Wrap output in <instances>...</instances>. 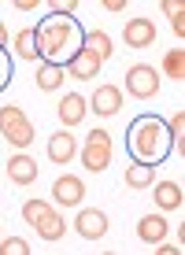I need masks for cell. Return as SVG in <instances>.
<instances>
[{"label":"cell","mask_w":185,"mask_h":255,"mask_svg":"<svg viewBox=\"0 0 185 255\" xmlns=\"http://www.w3.org/2000/svg\"><path fill=\"white\" fill-rule=\"evenodd\" d=\"M33 41H37L41 63L67 67L85 48V30L78 26L74 15H45L37 22V30H33Z\"/></svg>","instance_id":"6da1fadb"},{"label":"cell","mask_w":185,"mask_h":255,"mask_svg":"<svg viewBox=\"0 0 185 255\" xmlns=\"http://www.w3.org/2000/svg\"><path fill=\"white\" fill-rule=\"evenodd\" d=\"M174 148V137L167 129V122L160 115H137L126 129V152L134 155V163L145 166H160Z\"/></svg>","instance_id":"7a4b0ae2"},{"label":"cell","mask_w":185,"mask_h":255,"mask_svg":"<svg viewBox=\"0 0 185 255\" xmlns=\"http://www.w3.org/2000/svg\"><path fill=\"white\" fill-rule=\"evenodd\" d=\"M0 137H4L7 144H15V148L33 144V122L26 119L22 108H15V104H4V108H0Z\"/></svg>","instance_id":"3957f363"},{"label":"cell","mask_w":185,"mask_h":255,"mask_svg":"<svg viewBox=\"0 0 185 255\" xmlns=\"http://www.w3.org/2000/svg\"><path fill=\"white\" fill-rule=\"evenodd\" d=\"M108 163H111V133L108 129H89V137L82 144V166L89 174H100L108 170Z\"/></svg>","instance_id":"277c9868"},{"label":"cell","mask_w":185,"mask_h":255,"mask_svg":"<svg viewBox=\"0 0 185 255\" xmlns=\"http://www.w3.org/2000/svg\"><path fill=\"white\" fill-rule=\"evenodd\" d=\"M126 93L137 96V100H148V96L160 93V70L148 63H134L126 70Z\"/></svg>","instance_id":"5b68a950"},{"label":"cell","mask_w":185,"mask_h":255,"mask_svg":"<svg viewBox=\"0 0 185 255\" xmlns=\"http://www.w3.org/2000/svg\"><path fill=\"white\" fill-rule=\"evenodd\" d=\"M52 200H56L59 207H78V204L85 200L82 178H74V174H63V178H56V185H52Z\"/></svg>","instance_id":"8992f818"},{"label":"cell","mask_w":185,"mask_h":255,"mask_svg":"<svg viewBox=\"0 0 185 255\" xmlns=\"http://www.w3.org/2000/svg\"><path fill=\"white\" fill-rule=\"evenodd\" d=\"M74 230L82 233L85 241H100V237L108 233V215L96 211V207H89V211H82V215L74 218Z\"/></svg>","instance_id":"52a82bcc"},{"label":"cell","mask_w":185,"mask_h":255,"mask_svg":"<svg viewBox=\"0 0 185 255\" xmlns=\"http://www.w3.org/2000/svg\"><path fill=\"white\" fill-rule=\"evenodd\" d=\"M89 108H93L100 119H108V115H119V108H122V93H119V85H100V89L93 93Z\"/></svg>","instance_id":"ba28073f"},{"label":"cell","mask_w":185,"mask_h":255,"mask_svg":"<svg viewBox=\"0 0 185 255\" xmlns=\"http://www.w3.org/2000/svg\"><path fill=\"white\" fill-rule=\"evenodd\" d=\"M100 67H104V59H100V56H93L89 48H82V52H78V56L70 59L63 70H67V74H74L78 82H89V78L100 74Z\"/></svg>","instance_id":"9c48e42d"},{"label":"cell","mask_w":185,"mask_h":255,"mask_svg":"<svg viewBox=\"0 0 185 255\" xmlns=\"http://www.w3.org/2000/svg\"><path fill=\"white\" fill-rule=\"evenodd\" d=\"M122 41H126L130 48H148L156 41V26L148 19H130L126 30H122Z\"/></svg>","instance_id":"30bf717a"},{"label":"cell","mask_w":185,"mask_h":255,"mask_svg":"<svg viewBox=\"0 0 185 255\" xmlns=\"http://www.w3.org/2000/svg\"><path fill=\"white\" fill-rule=\"evenodd\" d=\"M152 196L160 204V211H178L185 204V192L178 181H152Z\"/></svg>","instance_id":"8fae6325"},{"label":"cell","mask_w":185,"mask_h":255,"mask_svg":"<svg viewBox=\"0 0 185 255\" xmlns=\"http://www.w3.org/2000/svg\"><path fill=\"white\" fill-rule=\"evenodd\" d=\"M85 111H89V100H85L82 93H67L63 100H59V122H63V126H78V122L85 119Z\"/></svg>","instance_id":"7c38bea8"},{"label":"cell","mask_w":185,"mask_h":255,"mask_svg":"<svg viewBox=\"0 0 185 255\" xmlns=\"http://www.w3.org/2000/svg\"><path fill=\"white\" fill-rule=\"evenodd\" d=\"M74 152H78V144H74V133L70 129H59V133H52V140H48V159L52 163H70L74 159Z\"/></svg>","instance_id":"4fadbf2b"},{"label":"cell","mask_w":185,"mask_h":255,"mask_svg":"<svg viewBox=\"0 0 185 255\" xmlns=\"http://www.w3.org/2000/svg\"><path fill=\"white\" fill-rule=\"evenodd\" d=\"M7 181H15V185H33V181H37V163H33L30 155H11V159H7Z\"/></svg>","instance_id":"5bb4252c"},{"label":"cell","mask_w":185,"mask_h":255,"mask_svg":"<svg viewBox=\"0 0 185 255\" xmlns=\"http://www.w3.org/2000/svg\"><path fill=\"white\" fill-rule=\"evenodd\" d=\"M167 230H171V226H167V218L163 215H145L137 222V237L145 244H160V241H167Z\"/></svg>","instance_id":"9a60e30c"},{"label":"cell","mask_w":185,"mask_h":255,"mask_svg":"<svg viewBox=\"0 0 185 255\" xmlns=\"http://www.w3.org/2000/svg\"><path fill=\"white\" fill-rule=\"evenodd\" d=\"M63 233H67V222H63V218H59V211H45V218H41V222H37V237H41V241H63Z\"/></svg>","instance_id":"2e32d148"},{"label":"cell","mask_w":185,"mask_h":255,"mask_svg":"<svg viewBox=\"0 0 185 255\" xmlns=\"http://www.w3.org/2000/svg\"><path fill=\"white\" fill-rule=\"evenodd\" d=\"M63 82H67V70L63 67H52V63H41L37 67V89L41 93H56Z\"/></svg>","instance_id":"e0dca14e"},{"label":"cell","mask_w":185,"mask_h":255,"mask_svg":"<svg viewBox=\"0 0 185 255\" xmlns=\"http://www.w3.org/2000/svg\"><path fill=\"white\" fill-rule=\"evenodd\" d=\"M152 181H156V166H145V163L126 166V185L130 189H152Z\"/></svg>","instance_id":"ac0fdd59"},{"label":"cell","mask_w":185,"mask_h":255,"mask_svg":"<svg viewBox=\"0 0 185 255\" xmlns=\"http://www.w3.org/2000/svg\"><path fill=\"white\" fill-rule=\"evenodd\" d=\"M163 70L174 78V82H182V78H185V52H182V45L171 48V52L163 56Z\"/></svg>","instance_id":"d6986e66"},{"label":"cell","mask_w":185,"mask_h":255,"mask_svg":"<svg viewBox=\"0 0 185 255\" xmlns=\"http://www.w3.org/2000/svg\"><path fill=\"white\" fill-rule=\"evenodd\" d=\"M85 48H89L93 56L108 59V56H111V48H115V45H111V37H108V33H104V30H93L89 37H85Z\"/></svg>","instance_id":"ffe728a7"},{"label":"cell","mask_w":185,"mask_h":255,"mask_svg":"<svg viewBox=\"0 0 185 255\" xmlns=\"http://www.w3.org/2000/svg\"><path fill=\"white\" fill-rule=\"evenodd\" d=\"M15 52H19L22 59H41L37 56V41H33V30H19L15 33Z\"/></svg>","instance_id":"44dd1931"},{"label":"cell","mask_w":185,"mask_h":255,"mask_svg":"<svg viewBox=\"0 0 185 255\" xmlns=\"http://www.w3.org/2000/svg\"><path fill=\"white\" fill-rule=\"evenodd\" d=\"M163 11L171 15L174 30H178V41H182V33H185V4L182 0H163Z\"/></svg>","instance_id":"7402d4cb"},{"label":"cell","mask_w":185,"mask_h":255,"mask_svg":"<svg viewBox=\"0 0 185 255\" xmlns=\"http://www.w3.org/2000/svg\"><path fill=\"white\" fill-rule=\"evenodd\" d=\"M45 211H48V204H45V200H26V204H22V222L37 226L41 218H45Z\"/></svg>","instance_id":"603a6c76"},{"label":"cell","mask_w":185,"mask_h":255,"mask_svg":"<svg viewBox=\"0 0 185 255\" xmlns=\"http://www.w3.org/2000/svg\"><path fill=\"white\" fill-rule=\"evenodd\" d=\"M30 252V244L22 241V237H7V241H0V255H26Z\"/></svg>","instance_id":"cb8c5ba5"},{"label":"cell","mask_w":185,"mask_h":255,"mask_svg":"<svg viewBox=\"0 0 185 255\" xmlns=\"http://www.w3.org/2000/svg\"><path fill=\"white\" fill-rule=\"evenodd\" d=\"M167 129H171V137L178 140V152H182V148H185V140H182V129H185V111H174L171 122H167Z\"/></svg>","instance_id":"d4e9b609"},{"label":"cell","mask_w":185,"mask_h":255,"mask_svg":"<svg viewBox=\"0 0 185 255\" xmlns=\"http://www.w3.org/2000/svg\"><path fill=\"white\" fill-rule=\"evenodd\" d=\"M11 85V56H7V48H0V93Z\"/></svg>","instance_id":"484cf974"},{"label":"cell","mask_w":185,"mask_h":255,"mask_svg":"<svg viewBox=\"0 0 185 255\" xmlns=\"http://www.w3.org/2000/svg\"><path fill=\"white\" fill-rule=\"evenodd\" d=\"M74 0H63V4H59V0H52V15H70V11H74Z\"/></svg>","instance_id":"4316f807"},{"label":"cell","mask_w":185,"mask_h":255,"mask_svg":"<svg viewBox=\"0 0 185 255\" xmlns=\"http://www.w3.org/2000/svg\"><path fill=\"white\" fill-rule=\"evenodd\" d=\"M15 7H19V11H33V7H37V0H15Z\"/></svg>","instance_id":"83f0119b"},{"label":"cell","mask_w":185,"mask_h":255,"mask_svg":"<svg viewBox=\"0 0 185 255\" xmlns=\"http://www.w3.org/2000/svg\"><path fill=\"white\" fill-rule=\"evenodd\" d=\"M156 252H160V255H178L182 248H174V244H163V241H160V248H156Z\"/></svg>","instance_id":"f1b7e54d"},{"label":"cell","mask_w":185,"mask_h":255,"mask_svg":"<svg viewBox=\"0 0 185 255\" xmlns=\"http://www.w3.org/2000/svg\"><path fill=\"white\" fill-rule=\"evenodd\" d=\"M104 7H108V11H122L126 4H122V0H104Z\"/></svg>","instance_id":"f546056e"},{"label":"cell","mask_w":185,"mask_h":255,"mask_svg":"<svg viewBox=\"0 0 185 255\" xmlns=\"http://www.w3.org/2000/svg\"><path fill=\"white\" fill-rule=\"evenodd\" d=\"M4 41H7V26L0 22V48H4Z\"/></svg>","instance_id":"4dcf8cb0"}]
</instances>
